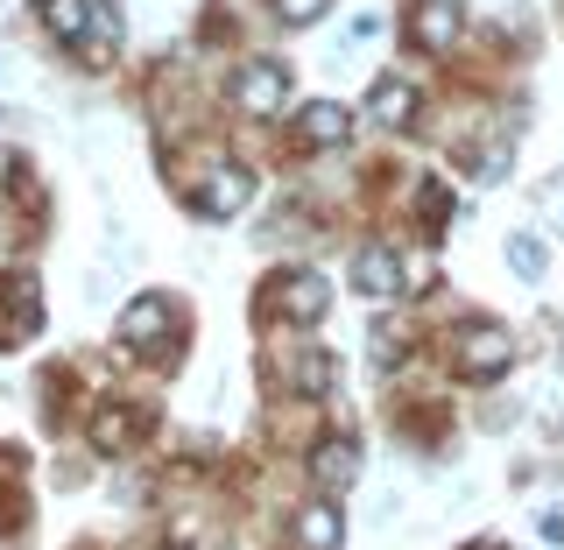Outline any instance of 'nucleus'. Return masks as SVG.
Listing matches in <instances>:
<instances>
[{
	"instance_id": "nucleus-6",
	"label": "nucleus",
	"mask_w": 564,
	"mask_h": 550,
	"mask_svg": "<svg viewBox=\"0 0 564 550\" xmlns=\"http://www.w3.org/2000/svg\"><path fill=\"white\" fill-rule=\"evenodd\" d=\"M352 290L375 296V304H381V296H395L402 290V261L388 255V247H360V255H352Z\"/></svg>"
},
{
	"instance_id": "nucleus-4",
	"label": "nucleus",
	"mask_w": 564,
	"mask_h": 550,
	"mask_svg": "<svg viewBox=\"0 0 564 550\" xmlns=\"http://www.w3.org/2000/svg\"><path fill=\"white\" fill-rule=\"evenodd\" d=\"M311 481L325 494H346L352 481H360V445H352V438H325L317 459H311Z\"/></svg>"
},
{
	"instance_id": "nucleus-17",
	"label": "nucleus",
	"mask_w": 564,
	"mask_h": 550,
	"mask_svg": "<svg viewBox=\"0 0 564 550\" xmlns=\"http://www.w3.org/2000/svg\"><path fill=\"white\" fill-rule=\"evenodd\" d=\"M375 35H381V14H352V29L339 35V43L352 50V43H375Z\"/></svg>"
},
{
	"instance_id": "nucleus-14",
	"label": "nucleus",
	"mask_w": 564,
	"mask_h": 550,
	"mask_svg": "<svg viewBox=\"0 0 564 550\" xmlns=\"http://www.w3.org/2000/svg\"><path fill=\"white\" fill-rule=\"evenodd\" d=\"M508 269L536 282V276H543V240H536V234H516V240H508Z\"/></svg>"
},
{
	"instance_id": "nucleus-5",
	"label": "nucleus",
	"mask_w": 564,
	"mask_h": 550,
	"mask_svg": "<svg viewBox=\"0 0 564 550\" xmlns=\"http://www.w3.org/2000/svg\"><path fill=\"white\" fill-rule=\"evenodd\" d=\"M163 332H170V304L163 296H134L128 311H120V346H163Z\"/></svg>"
},
{
	"instance_id": "nucleus-3",
	"label": "nucleus",
	"mask_w": 564,
	"mask_h": 550,
	"mask_svg": "<svg viewBox=\"0 0 564 550\" xmlns=\"http://www.w3.org/2000/svg\"><path fill=\"white\" fill-rule=\"evenodd\" d=\"M247 198H254V176L234 170V163H226V170H212L205 184H198V212H205V219H234V212H240Z\"/></svg>"
},
{
	"instance_id": "nucleus-11",
	"label": "nucleus",
	"mask_w": 564,
	"mask_h": 550,
	"mask_svg": "<svg viewBox=\"0 0 564 550\" xmlns=\"http://www.w3.org/2000/svg\"><path fill=\"white\" fill-rule=\"evenodd\" d=\"M296 529H304L311 550H339V537H346V522H339V508H332V502H311L304 516H296Z\"/></svg>"
},
{
	"instance_id": "nucleus-12",
	"label": "nucleus",
	"mask_w": 564,
	"mask_h": 550,
	"mask_svg": "<svg viewBox=\"0 0 564 550\" xmlns=\"http://www.w3.org/2000/svg\"><path fill=\"white\" fill-rule=\"evenodd\" d=\"M50 29L64 35V43H85V35H93V14H99V0H50Z\"/></svg>"
},
{
	"instance_id": "nucleus-13",
	"label": "nucleus",
	"mask_w": 564,
	"mask_h": 550,
	"mask_svg": "<svg viewBox=\"0 0 564 550\" xmlns=\"http://www.w3.org/2000/svg\"><path fill=\"white\" fill-rule=\"evenodd\" d=\"M290 381L304 388V396H325V388H332V360H325V346H304V353H296V360H290Z\"/></svg>"
},
{
	"instance_id": "nucleus-18",
	"label": "nucleus",
	"mask_w": 564,
	"mask_h": 550,
	"mask_svg": "<svg viewBox=\"0 0 564 550\" xmlns=\"http://www.w3.org/2000/svg\"><path fill=\"white\" fill-rule=\"evenodd\" d=\"M170 550H191V543H170Z\"/></svg>"
},
{
	"instance_id": "nucleus-8",
	"label": "nucleus",
	"mask_w": 564,
	"mask_h": 550,
	"mask_svg": "<svg viewBox=\"0 0 564 550\" xmlns=\"http://www.w3.org/2000/svg\"><path fill=\"white\" fill-rule=\"evenodd\" d=\"M296 134H304L311 149H339V141L352 134V114H346L339 99H311L304 114H296Z\"/></svg>"
},
{
	"instance_id": "nucleus-1",
	"label": "nucleus",
	"mask_w": 564,
	"mask_h": 550,
	"mask_svg": "<svg viewBox=\"0 0 564 550\" xmlns=\"http://www.w3.org/2000/svg\"><path fill=\"white\" fill-rule=\"evenodd\" d=\"M234 99H240V114H254V120H275V114H282V99H290V64H275V57H254V64H240V78H234Z\"/></svg>"
},
{
	"instance_id": "nucleus-10",
	"label": "nucleus",
	"mask_w": 564,
	"mask_h": 550,
	"mask_svg": "<svg viewBox=\"0 0 564 550\" xmlns=\"http://www.w3.org/2000/svg\"><path fill=\"white\" fill-rule=\"evenodd\" d=\"M410 114H416V85L410 78H381L375 93H367V120H381V128H402Z\"/></svg>"
},
{
	"instance_id": "nucleus-2",
	"label": "nucleus",
	"mask_w": 564,
	"mask_h": 550,
	"mask_svg": "<svg viewBox=\"0 0 564 550\" xmlns=\"http://www.w3.org/2000/svg\"><path fill=\"white\" fill-rule=\"evenodd\" d=\"M508 360H516V346H508V332H501V325H473L466 339H458V367H466L473 381L508 375Z\"/></svg>"
},
{
	"instance_id": "nucleus-15",
	"label": "nucleus",
	"mask_w": 564,
	"mask_h": 550,
	"mask_svg": "<svg viewBox=\"0 0 564 550\" xmlns=\"http://www.w3.org/2000/svg\"><path fill=\"white\" fill-rule=\"evenodd\" d=\"M93 438H99V452H120V445H128V417H120V410H99Z\"/></svg>"
},
{
	"instance_id": "nucleus-16",
	"label": "nucleus",
	"mask_w": 564,
	"mask_h": 550,
	"mask_svg": "<svg viewBox=\"0 0 564 550\" xmlns=\"http://www.w3.org/2000/svg\"><path fill=\"white\" fill-rule=\"evenodd\" d=\"M325 8H332V0H275V14H282V22H317Z\"/></svg>"
},
{
	"instance_id": "nucleus-7",
	"label": "nucleus",
	"mask_w": 564,
	"mask_h": 550,
	"mask_svg": "<svg viewBox=\"0 0 564 550\" xmlns=\"http://www.w3.org/2000/svg\"><path fill=\"white\" fill-rule=\"evenodd\" d=\"M275 290H282V311H290L296 325H311V317H325V304H332V282L317 276V269H296V276H282Z\"/></svg>"
},
{
	"instance_id": "nucleus-9",
	"label": "nucleus",
	"mask_w": 564,
	"mask_h": 550,
	"mask_svg": "<svg viewBox=\"0 0 564 550\" xmlns=\"http://www.w3.org/2000/svg\"><path fill=\"white\" fill-rule=\"evenodd\" d=\"M410 35H416V50L445 57V50L458 43V0H423V8H416V22H410Z\"/></svg>"
}]
</instances>
